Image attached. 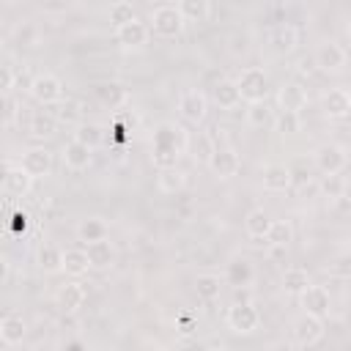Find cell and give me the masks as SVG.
Segmentation results:
<instances>
[{
  "label": "cell",
  "mask_w": 351,
  "mask_h": 351,
  "mask_svg": "<svg viewBox=\"0 0 351 351\" xmlns=\"http://www.w3.org/2000/svg\"><path fill=\"white\" fill-rule=\"evenodd\" d=\"M16 121V101L8 93H0V126H11Z\"/></svg>",
  "instance_id": "cell-42"
},
{
  "label": "cell",
  "mask_w": 351,
  "mask_h": 351,
  "mask_svg": "<svg viewBox=\"0 0 351 351\" xmlns=\"http://www.w3.org/2000/svg\"><path fill=\"white\" fill-rule=\"evenodd\" d=\"M222 285H225L222 277L214 274V271H203V274L195 277V293H197V299H203V302H214V299H219Z\"/></svg>",
  "instance_id": "cell-28"
},
{
  "label": "cell",
  "mask_w": 351,
  "mask_h": 351,
  "mask_svg": "<svg viewBox=\"0 0 351 351\" xmlns=\"http://www.w3.org/2000/svg\"><path fill=\"white\" fill-rule=\"evenodd\" d=\"M189 151V134L184 132L181 123H173V121H162L156 129H154V137H151V162L156 170H165V167H176L178 159Z\"/></svg>",
  "instance_id": "cell-1"
},
{
  "label": "cell",
  "mask_w": 351,
  "mask_h": 351,
  "mask_svg": "<svg viewBox=\"0 0 351 351\" xmlns=\"http://www.w3.org/2000/svg\"><path fill=\"white\" fill-rule=\"evenodd\" d=\"M296 299H299L302 313H307V315H315L321 321H326L332 315V293L324 285H307Z\"/></svg>",
  "instance_id": "cell-7"
},
{
  "label": "cell",
  "mask_w": 351,
  "mask_h": 351,
  "mask_svg": "<svg viewBox=\"0 0 351 351\" xmlns=\"http://www.w3.org/2000/svg\"><path fill=\"white\" fill-rule=\"evenodd\" d=\"M178 115H181L186 123L200 126V123L206 121V115H208V99H206V93H203L200 88L184 90V93L178 96Z\"/></svg>",
  "instance_id": "cell-8"
},
{
  "label": "cell",
  "mask_w": 351,
  "mask_h": 351,
  "mask_svg": "<svg viewBox=\"0 0 351 351\" xmlns=\"http://www.w3.org/2000/svg\"><path fill=\"white\" fill-rule=\"evenodd\" d=\"M217 151V145H214V140L206 134V132H200L197 134V140H195V162L197 165H208V159H211V154Z\"/></svg>",
  "instance_id": "cell-40"
},
{
  "label": "cell",
  "mask_w": 351,
  "mask_h": 351,
  "mask_svg": "<svg viewBox=\"0 0 351 351\" xmlns=\"http://www.w3.org/2000/svg\"><path fill=\"white\" fill-rule=\"evenodd\" d=\"M244 121H247V126H252V129L266 126V123L271 121V110H269V104H266V101L247 104V110H244Z\"/></svg>",
  "instance_id": "cell-37"
},
{
  "label": "cell",
  "mask_w": 351,
  "mask_h": 351,
  "mask_svg": "<svg viewBox=\"0 0 351 351\" xmlns=\"http://www.w3.org/2000/svg\"><path fill=\"white\" fill-rule=\"evenodd\" d=\"M176 329H178L181 335H192V332H195V321H192V315H189V313L178 315V318H176Z\"/></svg>",
  "instance_id": "cell-44"
},
{
  "label": "cell",
  "mask_w": 351,
  "mask_h": 351,
  "mask_svg": "<svg viewBox=\"0 0 351 351\" xmlns=\"http://www.w3.org/2000/svg\"><path fill=\"white\" fill-rule=\"evenodd\" d=\"M313 63H315L324 74H343V71H346V63H348V52H346V47L337 44V41H321V44L315 47Z\"/></svg>",
  "instance_id": "cell-5"
},
{
  "label": "cell",
  "mask_w": 351,
  "mask_h": 351,
  "mask_svg": "<svg viewBox=\"0 0 351 351\" xmlns=\"http://www.w3.org/2000/svg\"><path fill=\"white\" fill-rule=\"evenodd\" d=\"M14 82H19L25 90L30 88V82H33V77H30V71L27 69H22V71H14Z\"/></svg>",
  "instance_id": "cell-45"
},
{
  "label": "cell",
  "mask_w": 351,
  "mask_h": 351,
  "mask_svg": "<svg viewBox=\"0 0 351 351\" xmlns=\"http://www.w3.org/2000/svg\"><path fill=\"white\" fill-rule=\"evenodd\" d=\"M151 38V30L143 19H132L121 27H115V41L123 47V49H143Z\"/></svg>",
  "instance_id": "cell-12"
},
{
  "label": "cell",
  "mask_w": 351,
  "mask_h": 351,
  "mask_svg": "<svg viewBox=\"0 0 351 351\" xmlns=\"http://www.w3.org/2000/svg\"><path fill=\"white\" fill-rule=\"evenodd\" d=\"M252 280H255L252 263H250L247 258H241V255L230 258V263L225 266L222 282H228V285H233V288H247V285H252Z\"/></svg>",
  "instance_id": "cell-17"
},
{
  "label": "cell",
  "mask_w": 351,
  "mask_h": 351,
  "mask_svg": "<svg viewBox=\"0 0 351 351\" xmlns=\"http://www.w3.org/2000/svg\"><path fill=\"white\" fill-rule=\"evenodd\" d=\"M88 258H85V250H77V247H71V250H66L63 252V271L69 274V277H82V274H88Z\"/></svg>",
  "instance_id": "cell-35"
},
{
  "label": "cell",
  "mask_w": 351,
  "mask_h": 351,
  "mask_svg": "<svg viewBox=\"0 0 351 351\" xmlns=\"http://www.w3.org/2000/svg\"><path fill=\"white\" fill-rule=\"evenodd\" d=\"M8 271H11V266H8V261H5L3 255H0V285H3L5 280H8Z\"/></svg>",
  "instance_id": "cell-48"
},
{
  "label": "cell",
  "mask_w": 351,
  "mask_h": 351,
  "mask_svg": "<svg viewBox=\"0 0 351 351\" xmlns=\"http://www.w3.org/2000/svg\"><path fill=\"white\" fill-rule=\"evenodd\" d=\"M71 140H77V143H82L85 148L96 151L99 145H104V126H101V123H93V121H88V123H77Z\"/></svg>",
  "instance_id": "cell-27"
},
{
  "label": "cell",
  "mask_w": 351,
  "mask_h": 351,
  "mask_svg": "<svg viewBox=\"0 0 351 351\" xmlns=\"http://www.w3.org/2000/svg\"><path fill=\"white\" fill-rule=\"evenodd\" d=\"M206 351H228L225 346H211V348H206Z\"/></svg>",
  "instance_id": "cell-51"
},
{
  "label": "cell",
  "mask_w": 351,
  "mask_h": 351,
  "mask_svg": "<svg viewBox=\"0 0 351 351\" xmlns=\"http://www.w3.org/2000/svg\"><path fill=\"white\" fill-rule=\"evenodd\" d=\"M151 351H170V348H165V346H154Z\"/></svg>",
  "instance_id": "cell-52"
},
{
  "label": "cell",
  "mask_w": 351,
  "mask_h": 351,
  "mask_svg": "<svg viewBox=\"0 0 351 351\" xmlns=\"http://www.w3.org/2000/svg\"><path fill=\"white\" fill-rule=\"evenodd\" d=\"M269 41H271L274 52H280V55H288V52H293V49L299 47V30H296V25H288V22H282V25H277V27L271 30Z\"/></svg>",
  "instance_id": "cell-22"
},
{
  "label": "cell",
  "mask_w": 351,
  "mask_h": 351,
  "mask_svg": "<svg viewBox=\"0 0 351 351\" xmlns=\"http://www.w3.org/2000/svg\"><path fill=\"white\" fill-rule=\"evenodd\" d=\"M271 123H274V132L277 134H296L299 129H302V121H299V115L296 112H280L277 118H271Z\"/></svg>",
  "instance_id": "cell-39"
},
{
  "label": "cell",
  "mask_w": 351,
  "mask_h": 351,
  "mask_svg": "<svg viewBox=\"0 0 351 351\" xmlns=\"http://www.w3.org/2000/svg\"><path fill=\"white\" fill-rule=\"evenodd\" d=\"M107 16H110L112 27H121V25H126V22L137 19V11H134V5H132V3L118 0V3H112V5L107 8Z\"/></svg>",
  "instance_id": "cell-38"
},
{
  "label": "cell",
  "mask_w": 351,
  "mask_h": 351,
  "mask_svg": "<svg viewBox=\"0 0 351 351\" xmlns=\"http://www.w3.org/2000/svg\"><path fill=\"white\" fill-rule=\"evenodd\" d=\"M176 8H178L184 22H203L211 14V3L208 0H181V3H176Z\"/></svg>",
  "instance_id": "cell-33"
},
{
  "label": "cell",
  "mask_w": 351,
  "mask_h": 351,
  "mask_svg": "<svg viewBox=\"0 0 351 351\" xmlns=\"http://www.w3.org/2000/svg\"><path fill=\"white\" fill-rule=\"evenodd\" d=\"M96 99L110 110H121L129 101V90L121 82H101L96 85Z\"/></svg>",
  "instance_id": "cell-26"
},
{
  "label": "cell",
  "mask_w": 351,
  "mask_h": 351,
  "mask_svg": "<svg viewBox=\"0 0 351 351\" xmlns=\"http://www.w3.org/2000/svg\"><path fill=\"white\" fill-rule=\"evenodd\" d=\"M85 288L80 282H63L58 291H55V304L58 310L63 313H77L82 304H85Z\"/></svg>",
  "instance_id": "cell-18"
},
{
  "label": "cell",
  "mask_w": 351,
  "mask_h": 351,
  "mask_svg": "<svg viewBox=\"0 0 351 351\" xmlns=\"http://www.w3.org/2000/svg\"><path fill=\"white\" fill-rule=\"evenodd\" d=\"M3 189H5L11 197H25V195L33 189V178H30L19 165H11V162H8V170H5V178H3Z\"/></svg>",
  "instance_id": "cell-20"
},
{
  "label": "cell",
  "mask_w": 351,
  "mask_h": 351,
  "mask_svg": "<svg viewBox=\"0 0 351 351\" xmlns=\"http://www.w3.org/2000/svg\"><path fill=\"white\" fill-rule=\"evenodd\" d=\"M27 211H14V225H16V230H25L27 228Z\"/></svg>",
  "instance_id": "cell-46"
},
{
  "label": "cell",
  "mask_w": 351,
  "mask_h": 351,
  "mask_svg": "<svg viewBox=\"0 0 351 351\" xmlns=\"http://www.w3.org/2000/svg\"><path fill=\"white\" fill-rule=\"evenodd\" d=\"M60 156H63V165H66L69 170H85V167L90 165V159H93V151L85 148V145L77 143V140H69V143L63 145Z\"/></svg>",
  "instance_id": "cell-25"
},
{
  "label": "cell",
  "mask_w": 351,
  "mask_h": 351,
  "mask_svg": "<svg viewBox=\"0 0 351 351\" xmlns=\"http://www.w3.org/2000/svg\"><path fill=\"white\" fill-rule=\"evenodd\" d=\"M293 241V228L288 219H271V228L266 233V244L271 247H288Z\"/></svg>",
  "instance_id": "cell-36"
},
{
  "label": "cell",
  "mask_w": 351,
  "mask_h": 351,
  "mask_svg": "<svg viewBox=\"0 0 351 351\" xmlns=\"http://www.w3.org/2000/svg\"><path fill=\"white\" fill-rule=\"evenodd\" d=\"M85 258H88V266H90V269L104 271V269H110V266L115 263V247H112L107 239L90 241V244H85Z\"/></svg>",
  "instance_id": "cell-19"
},
{
  "label": "cell",
  "mask_w": 351,
  "mask_h": 351,
  "mask_svg": "<svg viewBox=\"0 0 351 351\" xmlns=\"http://www.w3.org/2000/svg\"><path fill=\"white\" fill-rule=\"evenodd\" d=\"M307 101H310V96H307V90H304L302 82H285L277 90V107H280V112H296L299 115V110H304Z\"/></svg>",
  "instance_id": "cell-14"
},
{
  "label": "cell",
  "mask_w": 351,
  "mask_h": 351,
  "mask_svg": "<svg viewBox=\"0 0 351 351\" xmlns=\"http://www.w3.org/2000/svg\"><path fill=\"white\" fill-rule=\"evenodd\" d=\"M55 132H58V118H55V112L36 110V112L30 115V134H33L36 140H49Z\"/></svg>",
  "instance_id": "cell-29"
},
{
  "label": "cell",
  "mask_w": 351,
  "mask_h": 351,
  "mask_svg": "<svg viewBox=\"0 0 351 351\" xmlns=\"http://www.w3.org/2000/svg\"><path fill=\"white\" fill-rule=\"evenodd\" d=\"M236 88H239V96L247 101V104H255V101H266V93H269V77L261 66H247L239 71V77L233 80Z\"/></svg>",
  "instance_id": "cell-3"
},
{
  "label": "cell",
  "mask_w": 351,
  "mask_h": 351,
  "mask_svg": "<svg viewBox=\"0 0 351 351\" xmlns=\"http://www.w3.org/2000/svg\"><path fill=\"white\" fill-rule=\"evenodd\" d=\"M269 351H293V346L291 343H274V346H269Z\"/></svg>",
  "instance_id": "cell-49"
},
{
  "label": "cell",
  "mask_w": 351,
  "mask_h": 351,
  "mask_svg": "<svg viewBox=\"0 0 351 351\" xmlns=\"http://www.w3.org/2000/svg\"><path fill=\"white\" fill-rule=\"evenodd\" d=\"M38 266L44 274H58L63 271V250H58L55 244H44L38 250Z\"/></svg>",
  "instance_id": "cell-34"
},
{
  "label": "cell",
  "mask_w": 351,
  "mask_h": 351,
  "mask_svg": "<svg viewBox=\"0 0 351 351\" xmlns=\"http://www.w3.org/2000/svg\"><path fill=\"white\" fill-rule=\"evenodd\" d=\"M307 285H313L307 269H302V266H288V269L282 271V291H285L288 296H299Z\"/></svg>",
  "instance_id": "cell-31"
},
{
  "label": "cell",
  "mask_w": 351,
  "mask_h": 351,
  "mask_svg": "<svg viewBox=\"0 0 351 351\" xmlns=\"http://www.w3.org/2000/svg\"><path fill=\"white\" fill-rule=\"evenodd\" d=\"M313 162L324 176H340L348 165V151L340 143H324V145L315 148Z\"/></svg>",
  "instance_id": "cell-6"
},
{
  "label": "cell",
  "mask_w": 351,
  "mask_h": 351,
  "mask_svg": "<svg viewBox=\"0 0 351 351\" xmlns=\"http://www.w3.org/2000/svg\"><path fill=\"white\" fill-rule=\"evenodd\" d=\"M261 184L266 192H288L293 186V170L288 165H280V162H271L263 167L261 173Z\"/></svg>",
  "instance_id": "cell-13"
},
{
  "label": "cell",
  "mask_w": 351,
  "mask_h": 351,
  "mask_svg": "<svg viewBox=\"0 0 351 351\" xmlns=\"http://www.w3.org/2000/svg\"><path fill=\"white\" fill-rule=\"evenodd\" d=\"M217 178H233L239 170H241V159L233 148H217L206 165Z\"/></svg>",
  "instance_id": "cell-16"
},
{
  "label": "cell",
  "mask_w": 351,
  "mask_h": 351,
  "mask_svg": "<svg viewBox=\"0 0 351 351\" xmlns=\"http://www.w3.org/2000/svg\"><path fill=\"white\" fill-rule=\"evenodd\" d=\"M225 324L236 335H252L261 326V310L252 302H233L225 310Z\"/></svg>",
  "instance_id": "cell-4"
},
{
  "label": "cell",
  "mask_w": 351,
  "mask_h": 351,
  "mask_svg": "<svg viewBox=\"0 0 351 351\" xmlns=\"http://www.w3.org/2000/svg\"><path fill=\"white\" fill-rule=\"evenodd\" d=\"M291 332H293V343H296V346H302V348H313V346H315V343H321V340H324V335H326L324 321H321V318H315V315H307V313H302V315H296V318H293Z\"/></svg>",
  "instance_id": "cell-9"
},
{
  "label": "cell",
  "mask_w": 351,
  "mask_h": 351,
  "mask_svg": "<svg viewBox=\"0 0 351 351\" xmlns=\"http://www.w3.org/2000/svg\"><path fill=\"white\" fill-rule=\"evenodd\" d=\"M184 19L176 8V3H159L151 8V16H148V30L159 38H176L184 33Z\"/></svg>",
  "instance_id": "cell-2"
},
{
  "label": "cell",
  "mask_w": 351,
  "mask_h": 351,
  "mask_svg": "<svg viewBox=\"0 0 351 351\" xmlns=\"http://www.w3.org/2000/svg\"><path fill=\"white\" fill-rule=\"evenodd\" d=\"M321 192H324L329 200H340V197H346V178H343V176H324V181H321Z\"/></svg>",
  "instance_id": "cell-41"
},
{
  "label": "cell",
  "mask_w": 351,
  "mask_h": 351,
  "mask_svg": "<svg viewBox=\"0 0 351 351\" xmlns=\"http://www.w3.org/2000/svg\"><path fill=\"white\" fill-rule=\"evenodd\" d=\"M14 88V69L8 63H0V93H8Z\"/></svg>",
  "instance_id": "cell-43"
},
{
  "label": "cell",
  "mask_w": 351,
  "mask_h": 351,
  "mask_svg": "<svg viewBox=\"0 0 351 351\" xmlns=\"http://www.w3.org/2000/svg\"><path fill=\"white\" fill-rule=\"evenodd\" d=\"M214 101L219 110H236L241 104V96H239V88L233 80H219L214 85Z\"/></svg>",
  "instance_id": "cell-32"
},
{
  "label": "cell",
  "mask_w": 351,
  "mask_h": 351,
  "mask_svg": "<svg viewBox=\"0 0 351 351\" xmlns=\"http://www.w3.org/2000/svg\"><path fill=\"white\" fill-rule=\"evenodd\" d=\"M321 104H324V115L329 121H343L351 112V96L346 88H329L321 96Z\"/></svg>",
  "instance_id": "cell-15"
},
{
  "label": "cell",
  "mask_w": 351,
  "mask_h": 351,
  "mask_svg": "<svg viewBox=\"0 0 351 351\" xmlns=\"http://www.w3.org/2000/svg\"><path fill=\"white\" fill-rule=\"evenodd\" d=\"M5 170H8V162H5V165H0V184H3V178H5Z\"/></svg>",
  "instance_id": "cell-50"
},
{
  "label": "cell",
  "mask_w": 351,
  "mask_h": 351,
  "mask_svg": "<svg viewBox=\"0 0 351 351\" xmlns=\"http://www.w3.org/2000/svg\"><path fill=\"white\" fill-rule=\"evenodd\" d=\"M269 228H271V217L266 214V208H252V211H247V217H244V230H247V236H250L255 244L266 241Z\"/></svg>",
  "instance_id": "cell-23"
},
{
  "label": "cell",
  "mask_w": 351,
  "mask_h": 351,
  "mask_svg": "<svg viewBox=\"0 0 351 351\" xmlns=\"http://www.w3.org/2000/svg\"><path fill=\"white\" fill-rule=\"evenodd\" d=\"M74 233H77L80 241L90 244V241H101V239H107V236H110V225H107L101 217H85V219L77 222Z\"/></svg>",
  "instance_id": "cell-24"
},
{
  "label": "cell",
  "mask_w": 351,
  "mask_h": 351,
  "mask_svg": "<svg viewBox=\"0 0 351 351\" xmlns=\"http://www.w3.org/2000/svg\"><path fill=\"white\" fill-rule=\"evenodd\" d=\"M156 186L165 192V195H176L186 186V170H181L178 165L176 167H165L156 173Z\"/></svg>",
  "instance_id": "cell-30"
},
{
  "label": "cell",
  "mask_w": 351,
  "mask_h": 351,
  "mask_svg": "<svg viewBox=\"0 0 351 351\" xmlns=\"http://www.w3.org/2000/svg\"><path fill=\"white\" fill-rule=\"evenodd\" d=\"M25 335H27V324H25V318H22L19 313H8V315L0 318V340H3L5 346L22 343Z\"/></svg>",
  "instance_id": "cell-21"
},
{
  "label": "cell",
  "mask_w": 351,
  "mask_h": 351,
  "mask_svg": "<svg viewBox=\"0 0 351 351\" xmlns=\"http://www.w3.org/2000/svg\"><path fill=\"white\" fill-rule=\"evenodd\" d=\"M27 93H30L38 104H60V101H63V82H60L55 74L41 71V74L33 77Z\"/></svg>",
  "instance_id": "cell-10"
},
{
  "label": "cell",
  "mask_w": 351,
  "mask_h": 351,
  "mask_svg": "<svg viewBox=\"0 0 351 351\" xmlns=\"http://www.w3.org/2000/svg\"><path fill=\"white\" fill-rule=\"evenodd\" d=\"M19 167H22L33 181H36V178H44V176H49V170H52V154H49L44 145H33V148H27V151L22 154Z\"/></svg>",
  "instance_id": "cell-11"
},
{
  "label": "cell",
  "mask_w": 351,
  "mask_h": 351,
  "mask_svg": "<svg viewBox=\"0 0 351 351\" xmlns=\"http://www.w3.org/2000/svg\"><path fill=\"white\" fill-rule=\"evenodd\" d=\"M63 351H88V346H85L82 340H69V343L63 346Z\"/></svg>",
  "instance_id": "cell-47"
}]
</instances>
